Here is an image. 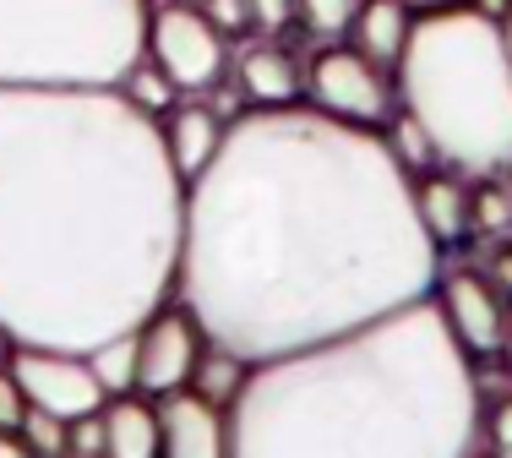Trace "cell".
Wrapping results in <instances>:
<instances>
[{
	"mask_svg": "<svg viewBox=\"0 0 512 458\" xmlns=\"http://www.w3.org/2000/svg\"><path fill=\"white\" fill-rule=\"evenodd\" d=\"M436 251L382 131L278 104L229 120L186 186L175 295L207 344L262 366L431 300Z\"/></svg>",
	"mask_w": 512,
	"mask_h": 458,
	"instance_id": "1",
	"label": "cell"
},
{
	"mask_svg": "<svg viewBox=\"0 0 512 458\" xmlns=\"http://www.w3.org/2000/svg\"><path fill=\"white\" fill-rule=\"evenodd\" d=\"M186 180L120 88H0V333L77 349L169 306Z\"/></svg>",
	"mask_w": 512,
	"mask_h": 458,
	"instance_id": "2",
	"label": "cell"
},
{
	"mask_svg": "<svg viewBox=\"0 0 512 458\" xmlns=\"http://www.w3.org/2000/svg\"><path fill=\"white\" fill-rule=\"evenodd\" d=\"M474 360L436 300L262 360L229 409V458H469Z\"/></svg>",
	"mask_w": 512,
	"mask_h": 458,
	"instance_id": "3",
	"label": "cell"
},
{
	"mask_svg": "<svg viewBox=\"0 0 512 458\" xmlns=\"http://www.w3.org/2000/svg\"><path fill=\"white\" fill-rule=\"evenodd\" d=\"M398 104L458 175L512 170V55L502 22L474 6L414 17L398 60Z\"/></svg>",
	"mask_w": 512,
	"mask_h": 458,
	"instance_id": "4",
	"label": "cell"
},
{
	"mask_svg": "<svg viewBox=\"0 0 512 458\" xmlns=\"http://www.w3.org/2000/svg\"><path fill=\"white\" fill-rule=\"evenodd\" d=\"M148 0H0V88H115L148 44Z\"/></svg>",
	"mask_w": 512,
	"mask_h": 458,
	"instance_id": "5",
	"label": "cell"
},
{
	"mask_svg": "<svg viewBox=\"0 0 512 458\" xmlns=\"http://www.w3.org/2000/svg\"><path fill=\"white\" fill-rule=\"evenodd\" d=\"M306 93L322 115L344 120V126H365V131L387 126L393 99H398L387 71L376 60H365L355 44H327V50H316L306 66Z\"/></svg>",
	"mask_w": 512,
	"mask_h": 458,
	"instance_id": "6",
	"label": "cell"
},
{
	"mask_svg": "<svg viewBox=\"0 0 512 458\" xmlns=\"http://www.w3.org/2000/svg\"><path fill=\"white\" fill-rule=\"evenodd\" d=\"M158 66L169 71L180 93H207L213 82H224L229 50L224 33L207 22L202 6H158L148 11V44H142Z\"/></svg>",
	"mask_w": 512,
	"mask_h": 458,
	"instance_id": "7",
	"label": "cell"
},
{
	"mask_svg": "<svg viewBox=\"0 0 512 458\" xmlns=\"http://www.w3.org/2000/svg\"><path fill=\"white\" fill-rule=\"evenodd\" d=\"M11 377L22 382L33 409H50L60 420H82L99 415L109 404V393L99 388L88 355L77 349H39V344H11Z\"/></svg>",
	"mask_w": 512,
	"mask_h": 458,
	"instance_id": "8",
	"label": "cell"
},
{
	"mask_svg": "<svg viewBox=\"0 0 512 458\" xmlns=\"http://www.w3.org/2000/svg\"><path fill=\"white\" fill-rule=\"evenodd\" d=\"M202 349H207V333L186 306L153 311L137 328V393L142 399H169V393L191 388Z\"/></svg>",
	"mask_w": 512,
	"mask_h": 458,
	"instance_id": "9",
	"label": "cell"
},
{
	"mask_svg": "<svg viewBox=\"0 0 512 458\" xmlns=\"http://www.w3.org/2000/svg\"><path fill=\"white\" fill-rule=\"evenodd\" d=\"M436 311H442L447 333L458 339V349L469 360L496 355V349H502L507 300H502V289L485 279V273H474V268L442 273V279H436Z\"/></svg>",
	"mask_w": 512,
	"mask_h": 458,
	"instance_id": "10",
	"label": "cell"
},
{
	"mask_svg": "<svg viewBox=\"0 0 512 458\" xmlns=\"http://www.w3.org/2000/svg\"><path fill=\"white\" fill-rule=\"evenodd\" d=\"M153 404H158V431H164V458H229V409L207 404L191 388Z\"/></svg>",
	"mask_w": 512,
	"mask_h": 458,
	"instance_id": "11",
	"label": "cell"
},
{
	"mask_svg": "<svg viewBox=\"0 0 512 458\" xmlns=\"http://www.w3.org/2000/svg\"><path fill=\"white\" fill-rule=\"evenodd\" d=\"M235 88L246 93L256 110H278V104H295L306 88V71L289 50L278 44H246L235 60Z\"/></svg>",
	"mask_w": 512,
	"mask_h": 458,
	"instance_id": "12",
	"label": "cell"
},
{
	"mask_svg": "<svg viewBox=\"0 0 512 458\" xmlns=\"http://www.w3.org/2000/svg\"><path fill=\"white\" fill-rule=\"evenodd\" d=\"M409 33H414L409 0H360L355 22H349V44H355L365 60L393 66V71H398V60H404V50H409Z\"/></svg>",
	"mask_w": 512,
	"mask_h": 458,
	"instance_id": "13",
	"label": "cell"
},
{
	"mask_svg": "<svg viewBox=\"0 0 512 458\" xmlns=\"http://www.w3.org/2000/svg\"><path fill=\"white\" fill-rule=\"evenodd\" d=\"M414 208H420V224L431 229L436 246H458L474 224V191L463 186L458 175H431L425 170L414 180Z\"/></svg>",
	"mask_w": 512,
	"mask_h": 458,
	"instance_id": "14",
	"label": "cell"
},
{
	"mask_svg": "<svg viewBox=\"0 0 512 458\" xmlns=\"http://www.w3.org/2000/svg\"><path fill=\"white\" fill-rule=\"evenodd\" d=\"M224 120H218L207 104H180L175 115L164 120V142H169V159H175V170L180 180H197L207 164H213V153H218V142H224Z\"/></svg>",
	"mask_w": 512,
	"mask_h": 458,
	"instance_id": "15",
	"label": "cell"
},
{
	"mask_svg": "<svg viewBox=\"0 0 512 458\" xmlns=\"http://www.w3.org/2000/svg\"><path fill=\"white\" fill-rule=\"evenodd\" d=\"M104 458H164L158 404L131 399V393L104 404Z\"/></svg>",
	"mask_w": 512,
	"mask_h": 458,
	"instance_id": "16",
	"label": "cell"
},
{
	"mask_svg": "<svg viewBox=\"0 0 512 458\" xmlns=\"http://www.w3.org/2000/svg\"><path fill=\"white\" fill-rule=\"evenodd\" d=\"M251 371L256 366L246 355H235V349H224V344H207L197 371H191V393H202V399L218 404V409H235V399L246 393V382H251Z\"/></svg>",
	"mask_w": 512,
	"mask_h": 458,
	"instance_id": "17",
	"label": "cell"
},
{
	"mask_svg": "<svg viewBox=\"0 0 512 458\" xmlns=\"http://www.w3.org/2000/svg\"><path fill=\"white\" fill-rule=\"evenodd\" d=\"M88 366H93V377H99V388L109 393V399L137 393V333H115V339L93 344Z\"/></svg>",
	"mask_w": 512,
	"mask_h": 458,
	"instance_id": "18",
	"label": "cell"
},
{
	"mask_svg": "<svg viewBox=\"0 0 512 458\" xmlns=\"http://www.w3.org/2000/svg\"><path fill=\"white\" fill-rule=\"evenodd\" d=\"M115 88L126 93V99L137 104L142 115H153V120H158V115H169V104H175V93H180L175 82H169V71L158 66V60H153L148 50H142L137 60H131V71L115 82Z\"/></svg>",
	"mask_w": 512,
	"mask_h": 458,
	"instance_id": "19",
	"label": "cell"
},
{
	"mask_svg": "<svg viewBox=\"0 0 512 458\" xmlns=\"http://www.w3.org/2000/svg\"><path fill=\"white\" fill-rule=\"evenodd\" d=\"M382 142H387V153H393L398 164H404L409 175H425L436 164V148H431V137H425V126L414 120L404 104H398V115H387V131H382Z\"/></svg>",
	"mask_w": 512,
	"mask_h": 458,
	"instance_id": "20",
	"label": "cell"
},
{
	"mask_svg": "<svg viewBox=\"0 0 512 458\" xmlns=\"http://www.w3.org/2000/svg\"><path fill=\"white\" fill-rule=\"evenodd\" d=\"M17 437L28 442L33 458H66V453H71V420H60V415H50V409H33V404H28Z\"/></svg>",
	"mask_w": 512,
	"mask_h": 458,
	"instance_id": "21",
	"label": "cell"
},
{
	"mask_svg": "<svg viewBox=\"0 0 512 458\" xmlns=\"http://www.w3.org/2000/svg\"><path fill=\"white\" fill-rule=\"evenodd\" d=\"M295 11L316 39H344L355 11H360V0H295Z\"/></svg>",
	"mask_w": 512,
	"mask_h": 458,
	"instance_id": "22",
	"label": "cell"
},
{
	"mask_svg": "<svg viewBox=\"0 0 512 458\" xmlns=\"http://www.w3.org/2000/svg\"><path fill=\"white\" fill-rule=\"evenodd\" d=\"M202 11L224 39H235V33L251 28V0H202Z\"/></svg>",
	"mask_w": 512,
	"mask_h": 458,
	"instance_id": "23",
	"label": "cell"
},
{
	"mask_svg": "<svg viewBox=\"0 0 512 458\" xmlns=\"http://www.w3.org/2000/svg\"><path fill=\"white\" fill-rule=\"evenodd\" d=\"M474 224L480 229H507L512 224V191H496V186L474 191Z\"/></svg>",
	"mask_w": 512,
	"mask_h": 458,
	"instance_id": "24",
	"label": "cell"
},
{
	"mask_svg": "<svg viewBox=\"0 0 512 458\" xmlns=\"http://www.w3.org/2000/svg\"><path fill=\"white\" fill-rule=\"evenodd\" d=\"M71 453H77V458H104V409H99V415L71 420Z\"/></svg>",
	"mask_w": 512,
	"mask_h": 458,
	"instance_id": "25",
	"label": "cell"
},
{
	"mask_svg": "<svg viewBox=\"0 0 512 458\" xmlns=\"http://www.w3.org/2000/svg\"><path fill=\"white\" fill-rule=\"evenodd\" d=\"M485 442H491L496 458H512V393L491 404V415H485Z\"/></svg>",
	"mask_w": 512,
	"mask_h": 458,
	"instance_id": "26",
	"label": "cell"
},
{
	"mask_svg": "<svg viewBox=\"0 0 512 458\" xmlns=\"http://www.w3.org/2000/svg\"><path fill=\"white\" fill-rule=\"evenodd\" d=\"M22 415H28V393L11 371H0V431H17Z\"/></svg>",
	"mask_w": 512,
	"mask_h": 458,
	"instance_id": "27",
	"label": "cell"
},
{
	"mask_svg": "<svg viewBox=\"0 0 512 458\" xmlns=\"http://www.w3.org/2000/svg\"><path fill=\"white\" fill-rule=\"evenodd\" d=\"M289 22H295V0H251V28L284 33Z\"/></svg>",
	"mask_w": 512,
	"mask_h": 458,
	"instance_id": "28",
	"label": "cell"
},
{
	"mask_svg": "<svg viewBox=\"0 0 512 458\" xmlns=\"http://www.w3.org/2000/svg\"><path fill=\"white\" fill-rule=\"evenodd\" d=\"M0 458H33L28 442L17 437V431H0Z\"/></svg>",
	"mask_w": 512,
	"mask_h": 458,
	"instance_id": "29",
	"label": "cell"
},
{
	"mask_svg": "<svg viewBox=\"0 0 512 458\" xmlns=\"http://www.w3.org/2000/svg\"><path fill=\"white\" fill-rule=\"evenodd\" d=\"M491 273H496V289H512V246L502 251V257H496V268H491Z\"/></svg>",
	"mask_w": 512,
	"mask_h": 458,
	"instance_id": "30",
	"label": "cell"
},
{
	"mask_svg": "<svg viewBox=\"0 0 512 458\" xmlns=\"http://www.w3.org/2000/svg\"><path fill=\"white\" fill-rule=\"evenodd\" d=\"M474 11H480V17H496V22H502L507 11H512V0H474Z\"/></svg>",
	"mask_w": 512,
	"mask_h": 458,
	"instance_id": "31",
	"label": "cell"
},
{
	"mask_svg": "<svg viewBox=\"0 0 512 458\" xmlns=\"http://www.w3.org/2000/svg\"><path fill=\"white\" fill-rule=\"evenodd\" d=\"M453 6H463V0H409V11H420V17L425 11H453Z\"/></svg>",
	"mask_w": 512,
	"mask_h": 458,
	"instance_id": "32",
	"label": "cell"
},
{
	"mask_svg": "<svg viewBox=\"0 0 512 458\" xmlns=\"http://www.w3.org/2000/svg\"><path fill=\"white\" fill-rule=\"evenodd\" d=\"M502 360H507V377H512V311H507V333H502Z\"/></svg>",
	"mask_w": 512,
	"mask_h": 458,
	"instance_id": "33",
	"label": "cell"
},
{
	"mask_svg": "<svg viewBox=\"0 0 512 458\" xmlns=\"http://www.w3.org/2000/svg\"><path fill=\"white\" fill-rule=\"evenodd\" d=\"M502 33H507V55H512V11L502 17Z\"/></svg>",
	"mask_w": 512,
	"mask_h": 458,
	"instance_id": "34",
	"label": "cell"
},
{
	"mask_svg": "<svg viewBox=\"0 0 512 458\" xmlns=\"http://www.w3.org/2000/svg\"><path fill=\"white\" fill-rule=\"evenodd\" d=\"M469 458H474V453H469ZM491 458H496V453H491Z\"/></svg>",
	"mask_w": 512,
	"mask_h": 458,
	"instance_id": "35",
	"label": "cell"
},
{
	"mask_svg": "<svg viewBox=\"0 0 512 458\" xmlns=\"http://www.w3.org/2000/svg\"><path fill=\"white\" fill-rule=\"evenodd\" d=\"M0 339H6V333H0Z\"/></svg>",
	"mask_w": 512,
	"mask_h": 458,
	"instance_id": "36",
	"label": "cell"
},
{
	"mask_svg": "<svg viewBox=\"0 0 512 458\" xmlns=\"http://www.w3.org/2000/svg\"><path fill=\"white\" fill-rule=\"evenodd\" d=\"M71 458H77V453H71Z\"/></svg>",
	"mask_w": 512,
	"mask_h": 458,
	"instance_id": "37",
	"label": "cell"
}]
</instances>
